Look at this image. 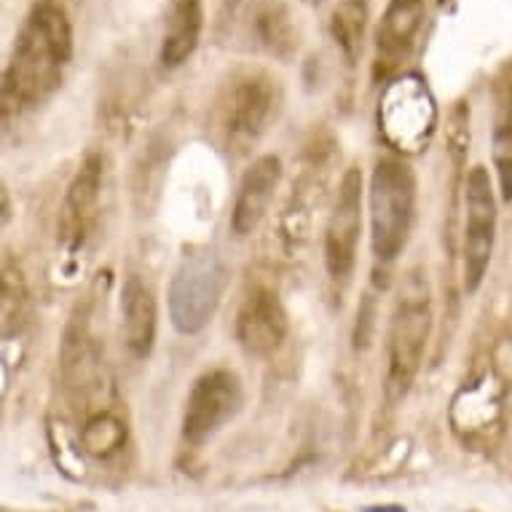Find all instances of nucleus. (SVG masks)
I'll return each mask as SVG.
<instances>
[{
    "label": "nucleus",
    "mask_w": 512,
    "mask_h": 512,
    "mask_svg": "<svg viewBox=\"0 0 512 512\" xmlns=\"http://www.w3.org/2000/svg\"><path fill=\"white\" fill-rule=\"evenodd\" d=\"M499 411H502V405H499V392H496L494 381L483 376L459 392L454 408H451V424L464 443H478V440H486L488 429L496 427Z\"/></svg>",
    "instance_id": "nucleus-15"
},
{
    "label": "nucleus",
    "mask_w": 512,
    "mask_h": 512,
    "mask_svg": "<svg viewBox=\"0 0 512 512\" xmlns=\"http://www.w3.org/2000/svg\"><path fill=\"white\" fill-rule=\"evenodd\" d=\"M121 317H124V341L132 357L145 360L156 341L159 328V309L151 287L143 285L140 277H129L121 290Z\"/></svg>",
    "instance_id": "nucleus-14"
},
{
    "label": "nucleus",
    "mask_w": 512,
    "mask_h": 512,
    "mask_svg": "<svg viewBox=\"0 0 512 512\" xmlns=\"http://www.w3.org/2000/svg\"><path fill=\"white\" fill-rule=\"evenodd\" d=\"M0 311H3V333L11 336V325L19 322L22 317V306H25V279L19 269L11 263V258H3V279H0Z\"/></svg>",
    "instance_id": "nucleus-21"
},
{
    "label": "nucleus",
    "mask_w": 512,
    "mask_h": 512,
    "mask_svg": "<svg viewBox=\"0 0 512 512\" xmlns=\"http://www.w3.org/2000/svg\"><path fill=\"white\" fill-rule=\"evenodd\" d=\"M491 156H494V169L496 177H499L502 199L512 202V86H507L499 113H496Z\"/></svg>",
    "instance_id": "nucleus-20"
},
{
    "label": "nucleus",
    "mask_w": 512,
    "mask_h": 512,
    "mask_svg": "<svg viewBox=\"0 0 512 512\" xmlns=\"http://www.w3.org/2000/svg\"><path fill=\"white\" fill-rule=\"evenodd\" d=\"M365 512H405L403 507H370V510Z\"/></svg>",
    "instance_id": "nucleus-22"
},
{
    "label": "nucleus",
    "mask_w": 512,
    "mask_h": 512,
    "mask_svg": "<svg viewBox=\"0 0 512 512\" xmlns=\"http://www.w3.org/2000/svg\"><path fill=\"white\" fill-rule=\"evenodd\" d=\"M424 17V0H389L376 30V73L389 76L411 57L424 27Z\"/></svg>",
    "instance_id": "nucleus-12"
},
{
    "label": "nucleus",
    "mask_w": 512,
    "mask_h": 512,
    "mask_svg": "<svg viewBox=\"0 0 512 512\" xmlns=\"http://www.w3.org/2000/svg\"><path fill=\"white\" fill-rule=\"evenodd\" d=\"M437 126V105L424 78L400 76L378 102V132L392 151L413 156L429 145Z\"/></svg>",
    "instance_id": "nucleus-5"
},
{
    "label": "nucleus",
    "mask_w": 512,
    "mask_h": 512,
    "mask_svg": "<svg viewBox=\"0 0 512 512\" xmlns=\"http://www.w3.org/2000/svg\"><path fill=\"white\" fill-rule=\"evenodd\" d=\"M126 443L124 421L116 413L100 411L92 413L81 429V448L94 459H110L116 456Z\"/></svg>",
    "instance_id": "nucleus-19"
},
{
    "label": "nucleus",
    "mask_w": 512,
    "mask_h": 512,
    "mask_svg": "<svg viewBox=\"0 0 512 512\" xmlns=\"http://www.w3.org/2000/svg\"><path fill=\"white\" fill-rule=\"evenodd\" d=\"M287 330H290V322H287L285 306L269 287L252 290L236 311V341L242 344L244 352L255 357L277 352L279 346L285 344Z\"/></svg>",
    "instance_id": "nucleus-11"
},
{
    "label": "nucleus",
    "mask_w": 512,
    "mask_h": 512,
    "mask_svg": "<svg viewBox=\"0 0 512 512\" xmlns=\"http://www.w3.org/2000/svg\"><path fill=\"white\" fill-rule=\"evenodd\" d=\"M368 27V3L365 0H341L330 17V35L344 51L346 59H357L362 51V38Z\"/></svg>",
    "instance_id": "nucleus-18"
},
{
    "label": "nucleus",
    "mask_w": 512,
    "mask_h": 512,
    "mask_svg": "<svg viewBox=\"0 0 512 512\" xmlns=\"http://www.w3.org/2000/svg\"><path fill=\"white\" fill-rule=\"evenodd\" d=\"M432 333V295L427 279L419 271L408 274L397 293L387 330V397L392 403L403 400L419 376L424 349Z\"/></svg>",
    "instance_id": "nucleus-2"
},
{
    "label": "nucleus",
    "mask_w": 512,
    "mask_h": 512,
    "mask_svg": "<svg viewBox=\"0 0 512 512\" xmlns=\"http://www.w3.org/2000/svg\"><path fill=\"white\" fill-rule=\"evenodd\" d=\"M73 59V27L57 0L35 3L3 70V116L41 105L57 92Z\"/></svg>",
    "instance_id": "nucleus-1"
},
{
    "label": "nucleus",
    "mask_w": 512,
    "mask_h": 512,
    "mask_svg": "<svg viewBox=\"0 0 512 512\" xmlns=\"http://www.w3.org/2000/svg\"><path fill=\"white\" fill-rule=\"evenodd\" d=\"M102 202V159L97 153L86 156L81 169L68 185L65 202L59 207L57 218V242L68 255L84 250L89 236L94 234L97 218H100Z\"/></svg>",
    "instance_id": "nucleus-10"
},
{
    "label": "nucleus",
    "mask_w": 512,
    "mask_h": 512,
    "mask_svg": "<svg viewBox=\"0 0 512 512\" xmlns=\"http://www.w3.org/2000/svg\"><path fill=\"white\" fill-rule=\"evenodd\" d=\"M204 27L202 0H172L161 41V65L180 68L199 46Z\"/></svg>",
    "instance_id": "nucleus-16"
},
{
    "label": "nucleus",
    "mask_w": 512,
    "mask_h": 512,
    "mask_svg": "<svg viewBox=\"0 0 512 512\" xmlns=\"http://www.w3.org/2000/svg\"><path fill=\"white\" fill-rule=\"evenodd\" d=\"M467 223H464V290L475 293L486 279L496 242V194L486 167H475L467 177Z\"/></svg>",
    "instance_id": "nucleus-7"
},
{
    "label": "nucleus",
    "mask_w": 512,
    "mask_h": 512,
    "mask_svg": "<svg viewBox=\"0 0 512 512\" xmlns=\"http://www.w3.org/2000/svg\"><path fill=\"white\" fill-rule=\"evenodd\" d=\"M370 247L381 266L403 255L416 220V175L400 159H381L370 175Z\"/></svg>",
    "instance_id": "nucleus-3"
},
{
    "label": "nucleus",
    "mask_w": 512,
    "mask_h": 512,
    "mask_svg": "<svg viewBox=\"0 0 512 512\" xmlns=\"http://www.w3.org/2000/svg\"><path fill=\"white\" fill-rule=\"evenodd\" d=\"M242 408V381L234 370L215 368L196 378L188 392L183 413V437L188 443H204Z\"/></svg>",
    "instance_id": "nucleus-8"
},
{
    "label": "nucleus",
    "mask_w": 512,
    "mask_h": 512,
    "mask_svg": "<svg viewBox=\"0 0 512 512\" xmlns=\"http://www.w3.org/2000/svg\"><path fill=\"white\" fill-rule=\"evenodd\" d=\"M362 234V172L346 169L338 185L336 204L325 228V266L330 279L346 282L357 263V247Z\"/></svg>",
    "instance_id": "nucleus-9"
},
{
    "label": "nucleus",
    "mask_w": 512,
    "mask_h": 512,
    "mask_svg": "<svg viewBox=\"0 0 512 512\" xmlns=\"http://www.w3.org/2000/svg\"><path fill=\"white\" fill-rule=\"evenodd\" d=\"M231 282L228 263L212 250L185 255L169 285V317L177 333L196 336L218 314Z\"/></svg>",
    "instance_id": "nucleus-4"
},
{
    "label": "nucleus",
    "mask_w": 512,
    "mask_h": 512,
    "mask_svg": "<svg viewBox=\"0 0 512 512\" xmlns=\"http://www.w3.org/2000/svg\"><path fill=\"white\" fill-rule=\"evenodd\" d=\"M277 81L263 70H247L234 76L220 97V129L228 151L244 153L266 135L271 118L277 116Z\"/></svg>",
    "instance_id": "nucleus-6"
},
{
    "label": "nucleus",
    "mask_w": 512,
    "mask_h": 512,
    "mask_svg": "<svg viewBox=\"0 0 512 512\" xmlns=\"http://www.w3.org/2000/svg\"><path fill=\"white\" fill-rule=\"evenodd\" d=\"M282 183V159L274 153L258 156L242 175L231 210V231L236 236H250L269 215V207Z\"/></svg>",
    "instance_id": "nucleus-13"
},
{
    "label": "nucleus",
    "mask_w": 512,
    "mask_h": 512,
    "mask_svg": "<svg viewBox=\"0 0 512 512\" xmlns=\"http://www.w3.org/2000/svg\"><path fill=\"white\" fill-rule=\"evenodd\" d=\"M255 35L263 49L271 51L274 57H287L298 49L293 17L285 3H279V0H271L255 14Z\"/></svg>",
    "instance_id": "nucleus-17"
}]
</instances>
